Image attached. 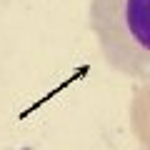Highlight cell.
Listing matches in <instances>:
<instances>
[{"mask_svg":"<svg viewBox=\"0 0 150 150\" xmlns=\"http://www.w3.org/2000/svg\"><path fill=\"white\" fill-rule=\"evenodd\" d=\"M88 25L115 73L150 80V0H90Z\"/></svg>","mask_w":150,"mask_h":150,"instance_id":"6da1fadb","label":"cell"}]
</instances>
